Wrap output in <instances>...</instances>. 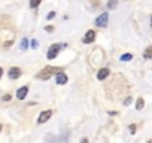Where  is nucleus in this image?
Masks as SVG:
<instances>
[{
  "mask_svg": "<svg viewBox=\"0 0 152 143\" xmlns=\"http://www.w3.org/2000/svg\"><path fill=\"white\" fill-rule=\"evenodd\" d=\"M40 5V0H30V6L31 8H37Z\"/></svg>",
  "mask_w": 152,
  "mask_h": 143,
  "instance_id": "obj_14",
  "label": "nucleus"
},
{
  "mask_svg": "<svg viewBox=\"0 0 152 143\" xmlns=\"http://www.w3.org/2000/svg\"><path fill=\"white\" fill-rule=\"evenodd\" d=\"M15 40V34L9 27H3L0 28V45L3 48H9Z\"/></svg>",
  "mask_w": 152,
  "mask_h": 143,
  "instance_id": "obj_1",
  "label": "nucleus"
},
{
  "mask_svg": "<svg viewBox=\"0 0 152 143\" xmlns=\"http://www.w3.org/2000/svg\"><path fill=\"white\" fill-rule=\"evenodd\" d=\"M27 45H29V40H27V39H23V40H21V49L23 51L27 49Z\"/></svg>",
  "mask_w": 152,
  "mask_h": 143,
  "instance_id": "obj_16",
  "label": "nucleus"
},
{
  "mask_svg": "<svg viewBox=\"0 0 152 143\" xmlns=\"http://www.w3.org/2000/svg\"><path fill=\"white\" fill-rule=\"evenodd\" d=\"M2 75H3V70H2V69H0V77H2Z\"/></svg>",
  "mask_w": 152,
  "mask_h": 143,
  "instance_id": "obj_22",
  "label": "nucleus"
},
{
  "mask_svg": "<svg viewBox=\"0 0 152 143\" xmlns=\"http://www.w3.org/2000/svg\"><path fill=\"white\" fill-rule=\"evenodd\" d=\"M66 82H67V76H66V73H63V72H58V73H57V83L64 85Z\"/></svg>",
  "mask_w": 152,
  "mask_h": 143,
  "instance_id": "obj_9",
  "label": "nucleus"
},
{
  "mask_svg": "<svg viewBox=\"0 0 152 143\" xmlns=\"http://www.w3.org/2000/svg\"><path fill=\"white\" fill-rule=\"evenodd\" d=\"M151 23H152V17H151ZM151 25H152V24H151Z\"/></svg>",
  "mask_w": 152,
  "mask_h": 143,
  "instance_id": "obj_23",
  "label": "nucleus"
},
{
  "mask_svg": "<svg viewBox=\"0 0 152 143\" xmlns=\"http://www.w3.org/2000/svg\"><path fill=\"white\" fill-rule=\"evenodd\" d=\"M37 46H39V42H37V40H35V39H33V40H31V48L35 49V48H37Z\"/></svg>",
  "mask_w": 152,
  "mask_h": 143,
  "instance_id": "obj_19",
  "label": "nucleus"
},
{
  "mask_svg": "<svg viewBox=\"0 0 152 143\" xmlns=\"http://www.w3.org/2000/svg\"><path fill=\"white\" fill-rule=\"evenodd\" d=\"M131 101H133V99H131V97H127V99L124 100V105H125V106H128V105H130Z\"/></svg>",
  "mask_w": 152,
  "mask_h": 143,
  "instance_id": "obj_18",
  "label": "nucleus"
},
{
  "mask_svg": "<svg viewBox=\"0 0 152 143\" xmlns=\"http://www.w3.org/2000/svg\"><path fill=\"white\" fill-rule=\"evenodd\" d=\"M143 57H145V60H151L152 58V46H148L146 49H145Z\"/></svg>",
  "mask_w": 152,
  "mask_h": 143,
  "instance_id": "obj_11",
  "label": "nucleus"
},
{
  "mask_svg": "<svg viewBox=\"0 0 152 143\" xmlns=\"http://www.w3.org/2000/svg\"><path fill=\"white\" fill-rule=\"evenodd\" d=\"M58 51H60V46H58V45H52V46L49 48V51H48V57L49 60H54V58L58 55Z\"/></svg>",
  "mask_w": 152,
  "mask_h": 143,
  "instance_id": "obj_4",
  "label": "nucleus"
},
{
  "mask_svg": "<svg viewBox=\"0 0 152 143\" xmlns=\"http://www.w3.org/2000/svg\"><path fill=\"white\" fill-rule=\"evenodd\" d=\"M109 76V69H100L98 70V73H97V79L98 81H103V79H106V77Z\"/></svg>",
  "mask_w": 152,
  "mask_h": 143,
  "instance_id": "obj_8",
  "label": "nucleus"
},
{
  "mask_svg": "<svg viewBox=\"0 0 152 143\" xmlns=\"http://www.w3.org/2000/svg\"><path fill=\"white\" fill-rule=\"evenodd\" d=\"M3 100H5V101H8V100H11V95H9V94H6V95H3Z\"/></svg>",
  "mask_w": 152,
  "mask_h": 143,
  "instance_id": "obj_20",
  "label": "nucleus"
},
{
  "mask_svg": "<svg viewBox=\"0 0 152 143\" xmlns=\"http://www.w3.org/2000/svg\"><path fill=\"white\" fill-rule=\"evenodd\" d=\"M143 106H145L143 99H137V101H136V109H137V110H142V109H143Z\"/></svg>",
  "mask_w": 152,
  "mask_h": 143,
  "instance_id": "obj_12",
  "label": "nucleus"
},
{
  "mask_svg": "<svg viewBox=\"0 0 152 143\" xmlns=\"http://www.w3.org/2000/svg\"><path fill=\"white\" fill-rule=\"evenodd\" d=\"M0 130H2V125H0Z\"/></svg>",
  "mask_w": 152,
  "mask_h": 143,
  "instance_id": "obj_24",
  "label": "nucleus"
},
{
  "mask_svg": "<svg viewBox=\"0 0 152 143\" xmlns=\"http://www.w3.org/2000/svg\"><path fill=\"white\" fill-rule=\"evenodd\" d=\"M94 39H96V31L94 30H90V31H87V34H85V37H84V43H91V42H94Z\"/></svg>",
  "mask_w": 152,
  "mask_h": 143,
  "instance_id": "obj_6",
  "label": "nucleus"
},
{
  "mask_svg": "<svg viewBox=\"0 0 152 143\" xmlns=\"http://www.w3.org/2000/svg\"><path fill=\"white\" fill-rule=\"evenodd\" d=\"M108 19H109V15H108V12H104V14H102L100 17L96 19V25H97V27H106Z\"/></svg>",
  "mask_w": 152,
  "mask_h": 143,
  "instance_id": "obj_3",
  "label": "nucleus"
},
{
  "mask_svg": "<svg viewBox=\"0 0 152 143\" xmlns=\"http://www.w3.org/2000/svg\"><path fill=\"white\" fill-rule=\"evenodd\" d=\"M51 115H52L51 110H45V112H42V113H40V116H39L37 122H39V124H43V122H46V121H48V119L51 118Z\"/></svg>",
  "mask_w": 152,
  "mask_h": 143,
  "instance_id": "obj_5",
  "label": "nucleus"
},
{
  "mask_svg": "<svg viewBox=\"0 0 152 143\" xmlns=\"http://www.w3.org/2000/svg\"><path fill=\"white\" fill-rule=\"evenodd\" d=\"M131 58H133L131 54H124V55H121V61H130Z\"/></svg>",
  "mask_w": 152,
  "mask_h": 143,
  "instance_id": "obj_13",
  "label": "nucleus"
},
{
  "mask_svg": "<svg viewBox=\"0 0 152 143\" xmlns=\"http://www.w3.org/2000/svg\"><path fill=\"white\" fill-rule=\"evenodd\" d=\"M21 69H18V67H12L11 70H9V77L11 79H18L19 76H21Z\"/></svg>",
  "mask_w": 152,
  "mask_h": 143,
  "instance_id": "obj_7",
  "label": "nucleus"
},
{
  "mask_svg": "<svg viewBox=\"0 0 152 143\" xmlns=\"http://www.w3.org/2000/svg\"><path fill=\"white\" fill-rule=\"evenodd\" d=\"M27 93H29V88H27V87H23V88H19V89H18L17 97H18L19 100H23V99H25V95H27Z\"/></svg>",
  "mask_w": 152,
  "mask_h": 143,
  "instance_id": "obj_10",
  "label": "nucleus"
},
{
  "mask_svg": "<svg viewBox=\"0 0 152 143\" xmlns=\"http://www.w3.org/2000/svg\"><path fill=\"white\" fill-rule=\"evenodd\" d=\"M108 8H109V9H114V8H116V0H109Z\"/></svg>",
  "mask_w": 152,
  "mask_h": 143,
  "instance_id": "obj_15",
  "label": "nucleus"
},
{
  "mask_svg": "<svg viewBox=\"0 0 152 143\" xmlns=\"http://www.w3.org/2000/svg\"><path fill=\"white\" fill-rule=\"evenodd\" d=\"M136 130H137V125H134V124H131V125H130V133H131V134H134V133H136Z\"/></svg>",
  "mask_w": 152,
  "mask_h": 143,
  "instance_id": "obj_17",
  "label": "nucleus"
},
{
  "mask_svg": "<svg viewBox=\"0 0 152 143\" xmlns=\"http://www.w3.org/2000/svg\"><path fill=\"white\" fill-rule=\"evenodd\" d=\"M58 72H61L58 67H52V66H48V67H45L42 69L40 72L37 73V79H42V81H48L49 77L54 75V73H58Z\"/></svg>",
  "mask_w": 152,
  "mask_h": 143,
  "instance_id": "obj_2",
  "label": "nucleus"
},
{
  "mask_svg": "<svg viewBox=\"0 0 152 143\" xmlns=\"http://www.w3.org/2000/svg\"><path fill=\"white\" fill-rule=\"evenodd\" d=\"M55 17V12H51V14L48 15V19H52V18H54Z\"/></svg>",
  "mask_w": 152,
  "mask_h": 143,
  "instance_id": "obj_21",
  "label": "nucleus"
}]
</instances>
